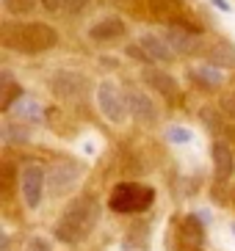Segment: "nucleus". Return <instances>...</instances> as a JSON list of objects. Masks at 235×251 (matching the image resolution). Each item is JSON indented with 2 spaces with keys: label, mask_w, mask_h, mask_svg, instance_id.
Segmentation results:
<instances>
[{
  "label": "nucleus",
  "mask_w": 235,
  "mask_h": 251,
  "mask_svg": "<svg viewBox=\"0 0 235 251\" xmlns=\"http://www.w3.org/2000/svg\"><path fill=\"white\" fill-rule=\"evenodd\" d=\"M207 64L216 69H224V67H235V47L227 45V42H219L216 47L207 50Z\"/></svg>",
  "instance_id": "nucleus-16"
},
{
  "label": "nucleus",
  "mask_w": 235,
  "mask_h": 251,
  "mask_svg": "<svg viewBox=\"0 0 235 251\" xmlns=\"http://www.w3.org/2000/svg\"><path fill=\"white\" fill-rule=\"evenodd\" d=\"M97 105H100V113L108 122H114V125H122L127 119V113H130L127 111V100H122L119 89L111 80H103L97 86Z\"/></svg>",
  "instance_id": "nucleus-4"
},
{
  "label": "nucleus",
  "mask_w": 235,
  "mask_h": 251,
  "mask_svg": "<svg viewBox=\"0 0 235 251\" xmlns=\"http://www.w3.org/2000/svg\"><path fill=\"white\" fill-rule=\"evenodd\" d=\"M191 77H194V80H199V83H205L207 89H216V86H221V80H224L221 69L210 67V64H202V67H197V69L191 72Z\"/></svg>",
  "instance_id": "nucleus-19"
},
{
  "label": "nucleus",
  "mask_w": 235,
  "mask_h": 251,
  "mask_svg": "<svg viewBox=\"0 0 235 251\" xmlns=\"http://www.w3.org/2000/svg\"><path fill=\"white\" fill-rule=\"evenodd\" d=\"M210 155H213V169H216V177L219 179H230L235 171V160H233V152L224 141H213L210 147Z\"/></svg>",
  "instance_id": "nucleus-11"
},
{
  "label": "nucleus",
  "mask_w": 235,
  "mask_h": 251,
  "mask_svg": "<svg viewBox=\"0 0 235 251\" xmlns=\"http://www.w3.org/2000/svg\"><path fill=\"white\" fill-rule=\"evenodd\" d=\"M221 111L227 113V116H233V119H235V94L221 97Z\"/></svg>",
  "instance_id": "nucleus-24"
},
{
  "label": "nucleus",
  "mask_w": 235,
  "mask_h": 251,
  "mask_svg": "<svg viewBox=\"0 0 235 251\" xmlns=\"http://www.w3.org/2000/svg\"><path fill=\"white\" fill-rule=\"evenodd\" d=\"M149 14L161 23H169V20H180V8H183V0H147Z\"/></svg>",
  "instance_id": "nucleus-15"
},
{
  "label": "nucleus",
  "mask_w": 235,
  "mask_h": 251,
  "mask_svg": "<svg viewBox=\"0 0 235 251\" xmlns=\"http://www.w3.org/2000/svg\"><path fill=\"white\" fill-rule=\"evenodd\" d=\"M50 89L56 97L61 100H81L83 94L88 91V77L81 72H56L50 77Z\"/></svg>",
  "instance_id": "nucleus-6"
},
{
  "label": "nucleus",
  "mask_w": 235,
  "mask_h": 251,
  "mask_svg": "<svg viewBox=\"0 0 235 251\" xmlns=\"http://www.w3.org/2000/svg\"><path fill=\"white\" fill-rule=\"evenodd\" d=\"M66 11H72V14H78V11H83V8L88 6V0H64Z\"/></svg>",
  "instance_id": "nucleus-25"
},
{
  "label": "nucleus",
  "mask_w": 235,
  "mask_h": 251,
  "mask_svg": "<svg viewBox=\"0 0 235 251\" xmlns=\"http://www.w3.org/2000/svg\"><path fill=\"white\" fill-rule=\"evenodd\" d=\"M155 201V191L141 182H119L111 191V210L117 213H144Z\"/></svg>",
  "instance_id": "nucleus-3"
},
{
  "label": "nucleus",
  "mask_w": 235,
  "mask_h": 251,
  "mask_svg": "<svg viewBox=\"0 0 235 251\" xmlns=\"http://www.w3.org/2000/svg\"><path fill=\"white\" fill-rule=\"evenodd\" d=\"M127 111L133 113V119L136 122H141V125H155L158 122V111H155L152 100H149L144 91H127Z\"/></svg>",
  "instance_id": "nucleus-8"
},
{
  "label": "nucleus",
  "mask_w": 235,
  "mask_h": 251,
  "mask_svg": "<svg viewBox=\"0 0 235 251\" xmlns=\"http://www.w3.org/2000/svg\"><path fill=\"white\" fill-rule=\"evenodd\" d=\"M0 80H3V86H0V89H3V97H0V111H11L14 102H20V100H22V86H17L8 72L0 75Z\"/></svg>",
  "instance_id": "nucleus-17"
},
{
  "label": "nucleus",
  "mask_w": 235,
  "mask_h": 251,
  "mask_svg": "<svg viewBox=\"0 0 235 251\" xmlns=\"http://www.w3.org/2000/svg\"><path fill=\"white\" fill-rule=\"evenodd\" d=\"M0 135H3L6 144H25V141L30 138V130L22 125V122H6L3 130H0Z\"/></svg>",
  "instance_id": "nucleus-20"
},
{
  "label": "nucleus",
  "mask_w": 235,
  "mask_h": 251,
  "mask_svg": "<svg viewBox=\"0 0 235 251\" xmlns=\"http://www.w3.org/2000/svg\"><path fill=\"white\" fill-rule=\"evenodd\" d=\"M177 251H202V249H197V246H180Z\"/></svg>",
  "instance_id": "nucleus-29"
},
{
  "label": "nucleus",
  "mask_w": 235,
  "mask_h": 251,
  "mask_svg": "<svg viewBox=\"0 0 235 251\" xmlns=\"http://www.w3.org/2000/svg\"><path fill=\"white\" fill-rule=\"evenodd\" d=\"M20 185H22V199L30 210H36L42 204V193H44V185H47V171L36 163H28L22 166L20 171Z\"/></svg>",
  "instance_id": "nucleus-5"
},
{
  "label": "nucleus",
  "mask_w": 235,
  "mask_h": 251,
  "mask_svg": "<svg viewBox=\"0 0 235 251\" xmlns=\"http://www.w3.org/2000/svg\"><path fill=\"white\" fill-rule=\"evenodd\" d=\"M28 251H50V246L44 243L42 237H36V240H30V246H28Z\"/></svg>",
  "instance_id": "nucleus-26"
},
{
  "label": "nucleus",
  "mask_w": 235,
  "mask_h": 251,
  "mask_svg": "<svg viewBox=\"0 0 235 251\" xmlns=\"http://www.w3.org/2000/svg\"><path fill=\"white\" fill-rule=\"evenodd\" d=\"M166 138H169L172 144H188L194 135H191V130H188V127H169Z\"/></svg>",
  "instance_id": "nucleus-22"
},
{
  "label": "nucleus",
  "mask_w": 235,
  "mask_h": 251,
  "mask_svg": "<svg viewBox=\"0 0 235 251\" xmlns=\"http://www.w3.org/2000/svg\"><path fill=\"white\" fill-rule=\"evenodd\" d=\"M97 218H100L97 201L91 196H83V199L69 201V207L61 213L53 232L61 243H81L86 235H91V229L97 226Z\"/></svg>",
  "instance_id": "nucleus-1"
},
{
  "label": "nucleus",
  "mask_w": 235,
  "mask_h": 251,
  "mask_svg": "<svg viewBox=\"0 0 235 251\" xmlns=\"http://www.w3.org/2000/svg\"><path fill=\"white\" fill-rule=\"evenodd\" d=\"M39 3H42L47 11H59V8L64 6V0H39Z\"/></svg>",
  "instance_id": "nucleus-27"
},
{
  "label": "nucleus",
  "mask_w": 235,
  "mask_h": 251,
  "mask_svg": "<svg viewBox=\"0 0 235 251\" xmlns=\"http://www.w3.org/2000/svg\"><path fill=\"white\" fill-rule=\"evenodd\" d=\"M210 3H213L216 8H221V11H227V14H230V11H233V6H230L227 0H210Z\"/></svg>",
  "instance_id": "nucleus-28"
},
{
  "label": "nucleus",
  "mask_w": 235,
  "mask_h": 251,
  "mask_svg": "<svg viewBox=\"0 0 235 251\" xmlns=\"http://www.w3.org/2000/svg\"><path fill=\"white\" fill-rule=\"evenodd\" d=\"M39 0H3V6H6L8 14L14 17H22V14H30L33 8H36Z\"/></svg>",
  "instance_id": "nucleus-21"
},
{
  "label": "nucleus",
  "mask_w": 235,
  "mask_h": 251,
  "mask_svg": "<svg viewBox=\"0 0 235 251\" xmlns=\"http://www.w3.org/2000/svg\"><path fill=\"white\" fill-rule=\"evenodd\" d=\"M3 174H0V179H3V196H6L8 199V193H11V185H14V166H11V163H3Z\"/></svg>",
  "instance_id": "nucleus-23"
},
{
  "label": "nucleus",
  "mask_w": 235,
  "mask_h": 251,
  "mask_svg": "<svg viewBox=\"0 0 235 251\" xmlns=\"http://www.w3.org/2000/svg\"><path fill=\"white\" fill-rule=\"evenodd\" d=\"M139 47L147 52L149 61H172L175 58V50L169 47V42H163L161 36H155V33H144L139 42Z\"/></svg>",
  "instance_id": "nucleus-12"
},
{
  "label": "nucleus",
  "mask_w": 235,
  "mask_h": 251,
  "mask_svg": "<svg viewBox=\"0 0 235 251\" xmlns=\"http://www.w3.org/2000/svg\"><path fill=\"white\" fill-rule=\"evenodd\" d=\"M144 83H149L155 91H161L166 100H175L177 97V83H175V77L172 75H166V72H161V69H152V67H147L144 69Z\"/></svg>",
  "instance_id": "nucleus-13"
},
{
  "label": "nucleus",
  "mask_w": 235,
  "mask_h": 251,
  "mask_svg": "<svg viewBox=\"0 0 235 251\" xmlns=\"http://www.w3.org/2000/svg\"><path fill=\"white\" fill-rule=\"evenodd\" d=\"M59 33L53 25L44 23H25V25H3V45L25 55H36L56 47Z\"/></svg>",
  "instance_id": "nucleus-2"
},
{
  "label": "nucleus",
  "mask_w": 235,
  "mask_h": 251,
  "mask_svg": "<svg viewBox=\"0 0 235 251\" xmlns=\"http://www.w3.org/2000/svg\"><path fill=\"white\" fill-rule=\"evenodd\" d=\"M17 116H20V122H42V119H44V108L36 102V100L22 97L20 102H17Z\"/></svg>",
  "instance_id": "nucleus-18"
},
{
  "label": "nucleus",
  "mask_w": 235,
  "mask_h": 251,
  "mask_svg": "<svg viewBox=\"0 0 235 251\" xmlns=\"http://www.w3.org/2000/svg\"><path fill=\"white\" fill-rule=\"evenodd\" d=\"M125 33H127V28L119 17H105V20H100V23H94L88 28V36L94 42H111V39H119Z\"/></svg>",
  "instance_id": "nucleus-10"
},
{
  "label": "nucleus",
  "mask_w": 235,
  "mask_h": 251,
  "mask_svg": "<svg viewBox=\"0 0 235 251\" xmlns=\"http://www.w3.org/2000/svg\"><path fill=\"white\" fill-rule=\"evenodd\" d=\"M180 237H183V246H197V249L205 246V226L199 215H185L180 224Z\"/></svg>",
  "instance_id": "nucleus-14"
},
{
  "label": "nucleus",
  "mask_w": 235,
  "mask_h": 251,
  "mask_svg": "<svg viewBox=\"0 0 235 251\" xmlns=\"http://www.w3.org/2000/svg\"><path fill=\"white\" fill-rule=\"evenodd\" d=\"M47 171V188H50L53 196H64V193H69L75 188V182H78V166L69 160H59L53 163Z\"/></svg>",
  "instance_id": "nucleus-7"
},
{
  "label": "nucleus",
  "mask_w": 235,
  "mask_h": 251,
  "mask_svg": "<svg viewBox=\"0 0 235 251\" xmlns=\"http://www.w3.org/2000/svg\"><path fill=\"white\" fill-rule=\"evenodd\" d=\"M166 42H169V47L175 52H180V55H191V52L199 50V33H191V30L177 28V25H172V28H169Z\"/></svg>",
  "instance_id": "nucleus-9"
}]
</instances>
